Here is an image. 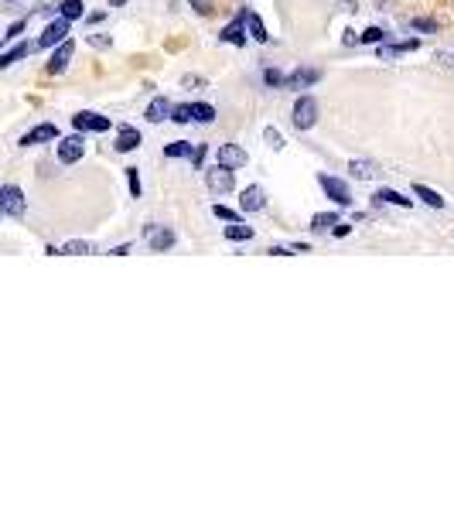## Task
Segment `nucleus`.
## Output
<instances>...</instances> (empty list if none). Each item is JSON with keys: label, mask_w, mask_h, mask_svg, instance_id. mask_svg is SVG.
Returning <instances> with one entry per match:
<instances>
[{"label": "nucleus", "mask_w": 454, "mask_h": 512, "mask_svg": "<svg viewBox=\"0 0 454 512\" xmlns=\"http://www.w3.org/2000/svg\"><path fill=\"white\" fill-rule=\"evenodd\" d=\"M83 154H86V147H83V137L79 133L76 137H65L58 144V161L62 164H76V161H83Z\"/></svg>", "instance_id": "9b49d317"}, {"label": "nucleus", "mask_w": 454, "mask_h": 512, "mask_svg": "<svg viewBox=\"0 0 454 512\" xmlns=\"http://www.w3.org/2000/svg\"><path fill=\"white\" fill-rule=\"evenodd\" d=\"M290 120H294L297 130H311V126L318 123V100H314V96H301V100L294 102Z\"/></svg>", "instance_id": "f257e3e1"}, {"label": "nucleus", "mask_w": 454, "mask_h": 512, "mask_svg": "<svg viewBox=\"0 0 454 512\" xmlns=\"http://www.w3.org/2000/svg\"><path fill=\"white\" fill-rule=\"evenodd\" d=\"M417 48V41H403V45H382L379 48V58H393V55H400V52H413Z\"/></svg>", "instance_id": "a878e982"}, {"label": "nucleus", "mask_w": 454, "mask_h": 512, "mask_svg": "<svg viewBox=\"0 0 454 512\" xmlns=\"http://www.w3.org/2000/svg\"><path fill=\"white\" fill-rule=\"evenodd\" d=\"M212 215H215V219H222V222H243V215H239V212H233V208H226V205H215V208H212Z\"/></svg>", "instance_id": "7c9ffc66"}, {"label": "nucleus", "mask_w": 454, "mask_h": 512, "mask_svg": "<svg viewBox=\"0 0 454 512\" xmlns=\"http://www.w3.org/2000/svg\"><path fill=\"white\" fill-rule=\"evenodd\" d=\"M109 3H113V7H120V3H127V0H109Z\"/></svg>", "instance_id": "79ce46f5"}, {"label": "nucleus", "mask_w": 454, "mask_h": 512, "mask_svg": "<svg viewBox=\"0 0 454 512\" xmlns=\"http://www.w3.org/2000/svg\"><path fill=\"white\" fill-rule=\"evenodd\" d=\"M144 236H147V243H151L154 253H168V249L175 246V232H171L168 225H147Z\"/></svg>", "instance_id": "423d86ee"}, {"label": "nucleus", "mask_w": 454, "mask_h": 512, "mask_svg": "<svg viewBox=\"0 0 454 512\" xmlns=\"http://www.w3.org/2000/svg\"><path fill=\"white\" fill-rule=\"evenodd\" d=\"M263 137L270 140V147H273V151H280V147H283V137H280V133H277L273 126H267V130H263Z\"/></svg>", "instance_id": "72a5a7b5"}, {"label": "nucleus", "mask_w": 454, "mask_h": 512, "mask_svg": "<svg viewBox=\"0 0 454 512\" xmlns=\"http://www.w3.org/2000/svg\"><path fill=\"white\" fill-rule=\"evenodd\" d=\"M191 120L195 123H212L215 120V109L208 102H191Z\"/></svg>", "instance_id": "4be33fe9"}, {"label": "nucleus", "mask_w": 454, "mask_h": 512, "mask_svg": "<svg viewBox=\"0 0 454 512\" xmlns=\"http://www.w3.org/2000/svg\"><path fill=\"white\" fill-rule=\"evenodd\" d=\"M349 232H352V225H345V222H335V225H332V236H338V239L349 236Z\"/></svg>", "instance_id": "e433bc0d"}, {"label": "nucleus", "mask_w": 454, "mask_h": 512, "mask_svg": "<svg viewBox=\"0 0 454 512\" xmlns=\"http://www.w3.org/2000/svg\"><path fill=\"white\" fill-rule=\"evenodd\" d=\"M140 147V130L137 126H120L116 130V151H137Z\"/></svg>", "instance_id": "2eb2a0df"}, {"label": "nucleus", "mask_w": 454, "mask_h": 512, "mask_svg": "<svg viewBox=\"0 0 454 512\" xmlns=\"http://www.w3.org/2000/svg\"><path fill=\"white\" fill-rule=\"evenodd\" d=\"M246 31H250V38H257V41H270V34H267L263 21H260L253 10H246Z\"/></svg>", "instance_id": "a211bd4d"}, {"label": "nucleus", "mask_w": 454, "mask_h": 512, "mask_svg": "<svg viewBox=\"0 0 454 512\" xmlns=\"http://www.w3.org/2000/svg\"><path fill=\"white\" fill-rule=\"evenodd\" d=\"M140 168H127V185H130V195L133 199H140V175H137Z\"/></svg>", "instance_id": "473e14b6"}, {"label": "nucleus", "mask_w": 454, "mask_h": 512, "mask_svg": "<svg viewBox=\"0 0 454 512\" xmlns=\"http://www.w3.org/2000/svg\"><path fill=\"white\" fill-rule=\"evenodd\" d=\"M191 154H195V147H191V144H184V140L168 144V147H164V157H191Z\"/></svg>", "instance_id": "bb28decb"}, {"label": "nucleus", "mask_w": 454, "mask_h": 512, "mask_svg": "<svg viewBox=\"0 0 454 512\" xmlns=\"http://www.w3.org/2000/svg\"><path fill=\"white\" fill-rule=\"evenodd\" d=\"M226 239H253V229L250 225H243V222H233V225H226Z\"/></svg>", "instance_id": "393cba45"}, {"label": "nucleus", "mask_w": 454, "mask_h": 512, "mask_svg": "<svg viewBox=\"0 0 454 512\" xmlns=\"http://www.w3.org/2000/svg\"><path fill=\"white\" fill-rule=\"evenodd\" d=\"M62 253H72V256H89L92 253V243H83V239H72L62 246Z\"/></svg>", "instance_id": "cd10ccee"}, {"label": "nucleus", "mask_w": 454, "mask_h": 512, "mask_svg": "<svg viewBox=\"0 0 454 512\" xmlns=\"http://www.w3.org/2000/svg\"><path fill=\"white\" fill-rule=\"evenodd\" d=\"M28 52H31V45H24V41H21V45H14L10 52H3V55H0V69H10V65H14V62H21Z\"/></svg>", "instance_id": "aec40b11"}, {"label": "nucleus", "mask_w": 454, "mask_h": 512, "mask_svg": "<svg viewBox=\"0 0 454 512\" xmlns=\"http://www.w3.org/2000/svg\"><path fill=\"white\" fill-rule=\"evenodd\" d=\"M219 38H222L226 45H236V48H239V45H246V10H243L233 24H226Z\"/></svg>", "instance_id": "f8f14e48"}, {"label": "nucleus", "mask_w": 454, "mask_h": 512, "mask_svg": "<svg viewBox=\"0 0 454 512\" xmlns=\"http://www.w3.org/2000/svg\"><path fill=\"white\" fill-rule=\"evenodd\" d=\"M376 202H382V205H400V208H410L413 205V199H403L400 192H393V188H379L376 192Z\"/></svg>", "instance_id": "f3484780"}, {"label": "nucleus", "mask_w": 454, "mask_h": 512, "mask_svg": "<svg viewBox=\"0 0 454 512\" xmlns=\"http://www.w3.org/2000/svg\"><path fill=\"white\" fill-rule=\"evenodd\" d=\"M359 41H363V45H382V41H386V31H382V27H365L363 34H359Z\"/></svg>", "instance_id": "c85d7f7f"}, {"label": "nucleus", "mask_w": 454, "mask_h": 512, "mask_svg": "<svg viewBox=\"0 0 454 512\" xmlns=\"http://www.w3.org/2000/svg\"><path fill=\"white\" fill-rule=\"evenodd\" d=\"M24 27H28V21H17V24H10V27H7V38H17Z\"/></svg>", "instance_id": "4c0bfd02"}, {"label": "nucleus", "mask_w": 454, "mask_h": 512, "mask_svg": "<svg viewBox=\"0 0 454 512\" xmlns=\"http://www.w3.org/2000/svg\"><path fill=\"white\" fill-rule=\"evenodd\" d=\"M191 7H195V14H208L212 10V0H188Z\"/></svg>", "instance_id": "c9c22d12"}, {"label": "nucleus", "mask_w": 454, "mask_h": 512, "mask_svg": "<svg viewBox=\"0 0 454 512\" xmlns=\"http://www.w3.org/2000/svg\"><path fill=\"white\" fill-rule=\"evenodd\" d=\"M263 205H267V195H263L260 185H250V188L243 192V199H239V208H243V212H260Z\"/></svg>", "instance_id": "4468645a"}, {"label": "nucleus", "mask_w": 454, "mask_h": 512, "mask_svg": "<svg viewBox=\"0 0 454 512\" xmlns=\"http://www.w3.org/2000/svg\"><path fill=\"white\" fill-rule=\"evenodd\" d=\"M318 185L325 188V195L332 199L335 205H352V192H349V185L342 181V178H332V175H318Z\"/></svg>", "instance_id": "7ed1b4c3"}, {"label": "nucleus", "mask_w": 454, "mask_h": 512, "mask_svg": "<svg viewBox=\"0 0 454 512\" xmlns=\"http://www.w3.org/2000/svg\"><path fill=\"white\" fill-rule=\"evenodd\" d=\"M0 212L3 215H24V192L17 188V185H3L0 188Z\"/></svg>", "instance_id": "20e7f679"}, {"label": "nucleus", "mask_w": 454, "mask_h": 512, "mask_svg": "<svg viewBox=\"0 0 454 512\" xmlns=\"http://www.w3.org/2000/svg\"><path fill=\"white\" fill-rule=\"evenodd\" d=\"M72 52H76V45L65 38V41H58L55 45V55H52V62H48V76H58V72H65L69 69V58H72Z\"/></svg>", "instance_id": "1a4fd4ad"}, {"label": "nucleus", "mask_w": 454, "mask_h": 512, "mask_svg": "<svg viewBox=\"0 0 454 512\" xmlns=\"http://www.w3.org/2000/svg\"><path fill=\"white\" fill-rule=\"evenodd\" d=\"M246 151L243 147H236V144H222L219 147V164L222 168H229V171H239V168H246Z\"/></svg>", "instance_id": "0eeeda50"}, {"label": "nucleus", "mask_w": 454, "mask_h": 512, "mask_svg": "<svg viewBox=\"0 0 454 512\" xmlns=\"http://www.w3.org/2000/svg\"><path fill=\"white\" fill-rule=\"evenodd\" d=\"M349 171H352V178L369 181V178L376 175V164H372V161H352V164H349Z\"/></svg>", "instance_id": "b1692460"}, {"label": "nucleus", "mask_w": 454, "mask_h": 512, "mask_svg": "<svg viewBox=\"0 0 454 512\" xmlns=\"http://www.w3.org/2000/svg\"><path fill=\"white\" fill-rule=\"evenodd\" d=\"M168 120H175L178 126H182V123H191V102H188V106H171V116H168Z\"/></svg>", "instance_id": "2f4dec72"}, {"label": "nucleus", "mask_w": 454, "mask_h": 512, "mask_svg": "<svg viewBox=\"0 0 454 512\" xmlns=\"http://www.w3.org/2000/svg\"><path fill=\"white\" fill-rule=\"evenodd\" d=\"M205 185H208V192H215V195H226V192H233L236 188V171H229V168H212V171H205Z\"/></svg>", "instance_id": "f03ea898"}, {"label": "nucleus", "mask_w": 454, "mask_h": 512, "mask_svg": "<svg viewBox=\"0 0 454 512\" xmlns=\"http://www.w3.org/2000/svg\"><path fill=\"white\" fill-rule=\"evenodd\" d=\"M413 31H424V34H437V21H434V17H413Z\"/></svg>", "instance_id": "c756f323"}, {"label": "nucleus", "mask_w": 454, "mask_h": 512, "mask_svg": "<svg viewBox=\"0 0 454 512\" xmlns=\"http://www.w3.org/2000/svg\"><path fill=\"white\" fill-rule=\"evenodd\" d=\"M335 222H338V215H335V212H318V215L311 219V229H314V232H328Z\"/></svg>", "instance_id": "5701e85b"}, {"label": "nucleus", "mask_w": 454, "mask_h": 512, "mask_svg": "<svg viewBox=\"0 0 454 512\" xmlns=\"http://www.w3.org/2000/svg\"><path fill=\"white\" fill-rule=\"evenodd\" d=\"M413 195H417V199H424L431 208H444V199H441L434 188H427V185H413Z\"/></svg>", "instance_id": "412c9836"}, {"label": "nucleus", "mask_w": 454, "mask_h": 512, "mask_svg": "<svg viewBox=\"0 0 454 512\" xmlns=\"http://www.w3.org/2000/svg\"><path fill=\"white\" fill-rule=\"evenodd\" d=\"M191 161H195V168H202V161H205V147H195V154H191Z\"/></svg>", "instance_id": "ea45409f"}, {"label": "nucleus", "mask_w": 454, "mask_h": 512, "mask_svg": "<svg viewBox=\"0 0 454 512\" xmlns=\"http://www.w3.org/2000/svg\"><path fill=\"white\" fill-rule=\"evenodd\" d=\"M72 126L79 130V133H86V130H92V133H106L113 123L106 120V116H99V113H89V109H83V113H76L72 116Z\"/></svg>", "instance_id": "39448f33"}, {"label": "nucleus", "mask_w": 454, "mask_h": 512, "mask_svg": "<svg viewBox=\"0 0 454 512\" xmlns=\"http://www.w3.org/2000/svg\"><path fill=\"white\" fill-rule=\"evenodd\" d=\"M168 116H171V102L168 100L158 96V100L147 106V120H151V123H161V120H168Z\"/></svg>", "instance_id": "dca6fc26"}, {"label": "nucleus", "mask_w": 454, "mask_h": 512, "mask_svg": "<svg viewBox=\"0 0 454 512\" xmlns=\"http://www.w3.org/2000/svg\"><path fill=\"white\" fill-rule=\"evenodd\" d=\"M45 140H58V126L55 123H38L34 130H28L21 137V147H34V144H45Z\"/></svg>", "instance_id": "9d476101"}, {"label": "nucleus", "mask_w": 454, "mask_h": 512, "mask_svg": "<svg viewBox=\"0 0 454 512\" xmlns=\"http://www.w3.org/2000/svg\"><path fill=\"white\" fill-rule=\"evenodd\" d=\"M127 253H130V243H127V246H116V249H113L109 256H127Z\"/></svg>", "instance_id": "a19ab883"}, {"label": "nucleus", "mask_w": 454, "mask_h": 512, "mask_svg": "<svg viewBox=\"0 0 454 512\" xmlns=\"http://www.w3.org/2000/svg\"><path fill=\"white\" fill-rule=\"evenodd\" d=\"M58 10H62V17L72 24V21H79V17H86V10H83V0H62L58 3Z\"/></svg>", "instance_id": "6ab92c4d"}, {"label": "nucleus", "mask_w": 454, "mask_h": 512, "mask_svg": "<svg viewBox=\"0 0 454 512\" xmlns=\"http://www.w3.org/2000/svg\"><path fill=\"white\" fill-rule=\"evenodd\" d=\"M65 34H69V21L58 17V21H52V24L45 27V34L38 38V48H55L58 41H65Z\"/></svg>", "instance_id": "6e6552de"}, {"label": "nucleus", "mask_w": 454, "mask_h": 512, "mask_svg": "<svg viewBox=\"0 0 454 512\" xmlns=\"http://www.w3.org/2000/svg\"><path fill=\"white\" fill-rule=\"evenodd\" d=\"M318 79H321L318 69H297V72L283 76V86H287V89H304V86H314Z\"/></svg>", "instance_id": "ddd939ff"}, {"label": "nucleus", "mask_w": 454, "mask_h": 512, "mask_svg": "<svg viewBox=\"0 0 454 512\" xmlns=\"http://www.w3.org/2000/svg\"><path fill=\"white\" fill-rule=\"evenodd\" d=\"M263 79H267V86H283V76H280L277 69H267V72H263Z\"/></svg>", "instance_id": "f704fd0d"}, {"label": "nucleus", "mask_w": 454, "mask_h": 512, "mask_svg": "<svg viewBox=\"0 0 454 512\" xmlns=\"http://www.w3.org/2000/svg\"><path fill=\"white\" fill-rule=\"evenodd\" d=\"M342 41H345V48H352V45H359V34L345 27V34H342Z\"/></svg>", "instance_id": "58836bf2"}]
</instances>
